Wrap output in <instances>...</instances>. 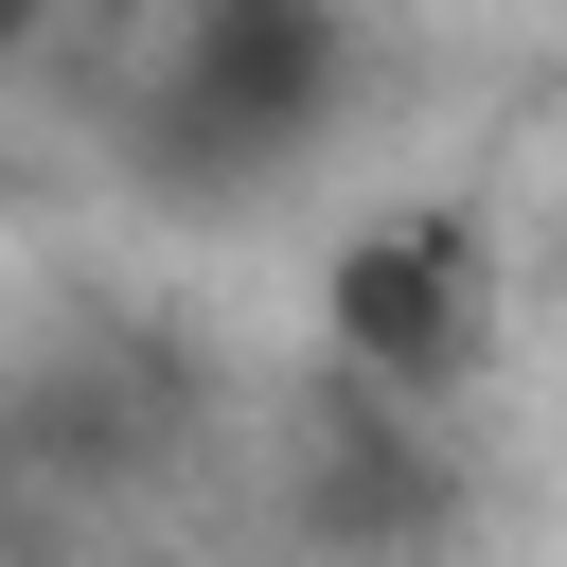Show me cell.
I'll return each instance as SVG.
<instances>
[{"label":"cell","instance_id":"obj_1","mask_svg":"<svg viewBox=\"0 0 567 567\" xmlns=\"http://www.w3.org/2000/svg\"><path fill=\"white\" fill-rule=\"evenodd\" d=\"M337 354L372 372V390H443L461 354H478V248L443 230V213H408V230H372L354 266H337Z\"/></svg>","mask_w":567,"mask_h":567}]
</instances>
